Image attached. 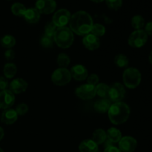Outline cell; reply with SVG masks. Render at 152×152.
Returning <instances> with one entry per match:
<instances>
[{
    "mask_svg": "<svg viewBox=\"0 0 152 152\" xmlns=\"http://www.w3.org/2000/svg\"><path fill=\"white\" fill-rule=\"evenodd\" d=\"M137 146V140L130 136L123 137L119 142V149L122 152H134L136 150Z\"/></svg>",
    "mask_w": 152,
    "mask_h": 152,
    "instance_id": "11",
    "label": "cell"
},
{
    "mask_svg": "<svg viewBox=\"0 0 152 152\" xmlns=\"http://www.w3.org/2000/svg\"><path fill=\"white\" fill-rule=\"evenodd\" d=\"M99 77H98L96 74H91L90 76H88V77H87L88 83L87 84L91 85V86H96V85L98 84V83H99Z\"/></svg>",
    "mask_w": 152,
    "mask_h": 152,
    "instance_id": "34",
    "label": "cell"
},
{
    "mask_svg": "<svg viewBox=\"0 0 152 152\" xmlns=\"http://www.w3.org/2000/svg\"><path fill=\"white\" fill-rule=\"evenodd\" d=\"M0 44L3 48L7 49H11L16 45V39L11 35H4L0 39Z\"/></svg>",
    "mask_w": 152,
    "mask_h": 152,
    "instance_id": "23",
    "label": "cell"
},
{
    "mask_svg": "<svg viewBox=\"0 0 152 152\" xmlns=\"http://www.w3.org/2000/svg\"><path fill=\"white\" fill-rule=\"evenodd\" d=\"M16 72H17V68L16 65L13 63H7L4 65L3 68V73L4 77L7 79H11L15 77Z\"/></svg>",
    "mask_w": 152,
    "mask_h": 152,
    "instance_id": "22",
    "label": "cell"
},
{
    "mask_svg": "<svg viewBox=\"0 0 152 152\" xmlns=\"http://www.w3.org/2000/svg\"><path fill=\"white\" fill-rule=\"evenodd\" d=\"M71 14L67 9L62 8L56 11L52 18V22L57 28L65 27L70 22Z\"/></svg>",
    "mask_w": 152,
    "mask_h": 152,
    "instance_id": "7",
    "label": "cell"
},
{
    "mask_svg": "<svg viewBox=\"0 0 152 152\" xmlns=\"http://www.w3.org/2000/svg\"><path fill=\"white\" fill-rule=\"evenodd\" d=\"M126 94V89L123 84L120 83H115L110 87L108 91V98L111 102H120Z\"/></svg>",
    "mask_w": 152,
    "mask_h": 152,
    "instance_id": "8",
    "label": "cell"
},
{
    "mask_svg": "<svg viewBox=\"0 0 152 152\" xmlns=\"http://www.w3.org/2000/svg\"><path fill=\"white\" fill-rule=\"evenodd\" d=\"M16 111L18 115L23 116L26 114L28 111V106L25 103H21L16 106Z\"/></svg>",
    "mask_w": 152,
    "mask_h": 152,
    "instance_id": "33",
    "label": "cell"
},
{
    "mask_svg": "<svg viewBox=\"0 0 152 152\" xmlns=\"http://www.w3.org/2000/svg\"><path fill=\"white\" fill-rule=\"evenodd\" d=\"M18 114L16 113V110L8 108L5 109L1 115V123H4L6 125H12L17 120Z\"/></svg>",
    "mask_w": 152,
    "mask_h": 152,
    "instance_id": "16",
    "label": "cell"
},
{
    "mask_svg": "<svg viewBox=\"0 0 152 152\" xmlns=\"http://www.w3.org/2000/svg\"><path fill=\"white\" fill-rule=\"evenodd\" d=\"M4 57L7 60H13L15 57V53L12 49H7L4 53Z\"/></svg>",
    "mask_w": 152,
    "mask_h": 152,
    "instance_id": "36",
    "label": "cell"
},
{
    "mask_svg": "<svg viewBox=\"0 0 152 152\" xmlns=\"http://www.w3.org/2000/svg\"><path fill=\"white\" fill-rule=\"evenodd\" d=\"M91 140L94 142H96L97 145L103 144L107 140L106 132L102 129H96L92 134Z\"/></svg>",
    "mask_w": 152,
    "mask_h": 152,
    "instance_id": "21",
    "label": "cell"
},
{
    "mask_svg": "<svg viewBox=\"0 0 152 152\" xmlns=\"http://www.w3.org/2000/svg\"><path fill=\"white\" fill-rule=\"evenodd\" d=\"M35 8L40 14H50L56 10V2L55 0H37Z\"/></svg>",
    "mask_w": 152,
    "mask_h": 152,
    "instance_id": "10",
    "label": "cell"
},
{
    "mask_svg": "<svg viewBox=\"0 0 152 152\" xmlns=\"http://www.w3.org/2000/svg\"><path fill=\"white\" fill-rule=\"evenodd\" d=\"M70 29L79 36L90 34L93 26V19L91 15L84 10H80L71 15L69 22Z\"/></svg>",
    "mask_w": 152,
    "mask_h": 152,
    "instance_id": "1",
    "label": "cell"
},
{
    "mask_svg": "<svg viewBox=\"0 0 152 152\" xmlns=\"http://www.w3.org/2000/svg\"><path fill=\"white\" fill-rule=\"evenodd\" d=\"M71 74V77L77 81H83L87 79L88 77V70L84 65H76L71 68L70 71Z\"/></svg>",
    "mask_w": 152,
    "mask_h": 152,
    "instance_id": "13",
    "label": "cell"
},
{
    "mask_svg": "<svg viewBox=\"0 0 152 152\" xmlns=\"http://www.w3.org/2000/svg\"><path fill=\"white\" fill-rule=\"evenodd\" d=\"M96 152H101V151H99V149H98V151H96Z\"/></svg>",
    "mask_w": 152,
    "mask_h": 152,
    "instance_id": "43",
    "label": "cell"
},
{
    "mask_svg": "<svg viewBox=\"0 0 152 152\" xmlns=\"http://www.w3.org/2000/svg\"><path fill=\"white\" fill-rule=\"evenodd\" d=\"M28 88V83L22 78H16L13 80L10 84V91L13 94H19L25 92Z\"/></svg>",
    "mask_w": 152,
    "mask_h": 152,
    "instance_id": "15",
    "label": "cell"
},
{
    "mask_svg": "<svg viewBox=\"0 0 152 152\" xmlns=\"http://www.w3.org/2000/svg\"><path fill=\"white\" fill-rule=\"evenodd\" d=\"M25 21L30 24H36L39 21L40 13L35 7H30L27 9L24 14Z\"/></svg>",
    "mask_w": 152,
    "mask_h": 152,
    "instance_id": "18",
    "label": "cell"
},
{
    "mask_svg": "<svg viewBox=\"0 0 152 152\" xmlns=\"http://www.w3.org/2000/svg\"><path fill=\"white\" fill-rule=\"evenodd\" d=\"M71 74L67 68H59L55 70L51 75V80L53 84L59 86H65L71 80Z\"/></svg>",
    "mask_w": 152,
    "mask_h": 152,
    "instance_id": "6",
    "label": "cell"
},
{
    "mask_svg": "<svg viewBox=\"0 0 152 152\" xmlns=\"http://www.w3.org/2000/svg\"><path fill=\"white\" fill-rule=\"evenodd\" d=\"M103 152H122L119 149V148L114 146V145H111V146H108L107 148H105V151Z\"/></svg>",
    "mask_w": 152,
    "mask_h": 152,
    "instance_id": "38",
    "label": "cell"
},
{
    "mask_svg": "<svg viewBox=\"0 0 152 152\" xmlns=\"http://www.w3.org/2000/svg\"><path fill=\"white\" fill-rule=\"evenodd\" d=\"M90 1H93V2L94 3H100L102 2V1H103L104 0H90Z\"/></svg>",
    "mask_w": 152,
    "mask_h": 152,
    "instance_id": "41",
    "label": "cell"
},
{
    "mask_svg": "<svg viewBox=\"0 0 152 152\" xmlns=\"http://www.w3.org/2000/svg\"><path fill=\"white\" fill-rule=\"evenodd\" d=\"M53 37H48L46 35L42 36L40 39V45L42 46L44 48H50L53 46Z\"/></svg>",
    "mask_w": 152,
    "mask_h": 152,
    "instance_id": "30",
    "label": "cell"
},
{
    "mask_svg": "<svg viewBox=\"0 0 152 152\" xmlns=\"http://www.w3.org/2000/svg\"><path fill=\"white\" fill-rule=\"evenodd\" d=\"M132 26L136 30H140L145 25V19L141 15H135L131 20Z\"/></svg>",
    "mask_w": 152,
    "mask_h": 152,
    "instance_id": "26",
    "label": "cell"
},
{
    "mask_svg": "<svg viewBox=\"0 0 152 152\" xmlns=\"http://www.w3.org/2000/svg\"><path fill=\"white\" fill-rule=\"evenodd\" d=\"M98 149V145L91 139L82 141L79 145L80 152H96Z\"/></svg>",
    "mask_w": 152,
    "mask_h": 152,
    "instance_id": "19",
    "label": "cell"
},
{
    "mask_svg": "<svg viewBox=\"0 0 152 152\" xmlns=\"http://www.w3.org/2000/svg\"><path fill=\"white\" fill-rule=\"evenodd\" d=\"M131 110L129 105L123 102H114L108 111V118L114 125H121L129 118Z\"/></svg>",
    "mask_w": 152,
    "mask_h": 152,
    "instance_id": "2",
    "label": "cell"
},
{
    "mask_svg": "<svg viewBox=\"0 0 152 152\" xmlns=\"http://www.w3.org/2000/svg\"><path fill=\"white\" fill-rule=\"evenodd\" d=\"M0 152H4V151H3L1 148H0Z\"/></svg>",
    "mask_w": 152,
    "mask_h": 152,
    "instance_id": "42",
    "label": "cell"
},
{
    "mask_svg": "<svg viewBox=\"0 0 152 152\" xmlns=\"http://www.w3.org/2000/svg\"><path fill=\"white\" fill-rule=\"evenodd\" d=\"M15 102L14 94L10 90L1 91L0 92V108L1 109H8Z\"/></svg>",
    "mask_w": 152,
    "mask_h": 152,
    "instance_id": "12",
    "label": "cell"
},
{
    "mask_svg": "<svg viewBox=\"0 0 152 152\" xmlns=\"http://www.w3.org/2000/svg\"><path fill=\"white\" fill-rule=\"evenodd\" d=\"M90 33L97 37H102L105 33V28L101 24H94Z\"/></svg>",
    "mask_w": 152,
    "mask_h": 152,
    "instance_id": "29",
    "label": "cell"
},
{
    "mask_svg": "<svg viewBox=\"0 0 152 152\" xmlns=\"http://www.w3.org/2000/svg\"><path fill=\"white\" fill-rule=\"evenodd\" d=\"M111 105V103L109 99L102 98L101 99H98L95 102L94 105V109L97 113L104 114V113L108 112Z\"/></svg>",
    "mask_w": 152,
    "mask_h": 152,
    "instance_id": "17",
    "label": "cell"
},
{
    "mask_svg": "<svg viewBox=\"0 0 152 152\" xmlns=\"http://www.w3.org/2000/svg\"><path fill=\"white\" fill-rule=\"evenodd\" d=\"M57 27L53 23V22H49L45 26V35L48 36V37H53L56 32Z\"/></svg>",
    "mask_w": 152,
    "mask_h": 152,
    "instance_id": "31",
    "label": "cell"
},
{
    "mask_svg": "<svg viewBox=\"0 0 152 152\" xmlns=\"http://www.w3.org/2000/svg\"><path fill=\"white\" fill-rule=\"evenodd\" d=\"M123 80L128 88L134 89L140 84L142 75L137 68H129L123 72Z\"/></svg>",
    "mask_w": 152,
    "mask_h": 152,
    "instance_id": "4",
    "label": "cell"
},
{
    "mask_svg": "<svg viewBox=\"0 0 152 152\" xmlns=\"http://www.w3.org/2000/svg\"><path fill=\"white\" fill-rule=\"evenodd\" d=\"M96 94L102 98L108 97V91L110 87L105 83H98L96 86Z\"/></svg>",
    "mask_w": 152,
    "mask_h": 152,
    "instance_id": "24",
    "label": "cell"
},
{
    "mask_svg": "<svg viewBox=\"0 0 152 152\" xmlns=\"http://www.w3.org/2000/svg\"><path fill=\"white\" fill-rule=\"evenodd\" d=\"M129 61L128 57L123 53L116 55V56L114 57V63L119 68H126L129 65Z\"/></svg>",
    "mask_w": 152,
    "mask_h": 152,
    "instance_id": "27",
    "label": "cell"
},
{
    "mask_svg": "<svg viewBox=\"0 0 152 152\" xmlns=\"http://www.w3.org/2000/svg\"><path fill=\"white\" fill-rule=\"evenodd\" d=\"M4 130H3L2 128L0 127V141L3 139V137H4Z\"/></svg>",
    "mask_w": 152,
    "mask_h": 152,
    "instance_id": "39",
    "label": "cell"
},
{
    "mask_svg": "<svg viewBox=\"0 0 152 152\" xmlns=\"http://www.w3.org/2000/svg\"><path fill=\"white\" fill-rule=\"evenodd\" d=\"M10 10H11V12L13 13V14L15 15V16H23L25 11H26L27 8L22 3L16 2L12 4Z\"/></svg>",
    "mask_w": 152,
    "mask_h": 152,
    "instance_id": "25",
    "label": "cell"
},
{
    "mask_svg": "<svg viewBox=\"0 0 152 152\" xmlns=\"http://www.w3.org/2000/svg\"><path fill=\"white\" fill-rule=\"evenodd\" d=\"M148 41V35L144 30H136L130 34L128 39L129 45L135 48L143 47Z\"/></svg>",
    "mask_w": 152,
    "mask_h": 152,
    "instance_id": "5",
    "label": "cell"
},
{
    "mask_svg": "<svg viewBox=\"0 0 152 152\" xmlns=\"http://www.w3.org/2000/svg\"><path fill=\"white\" fill-rule=\"evenodd\" d=\"M145 32L146 33L148 36H151L152 37V21L148 22L145 26Z\"/></svg>",
    "mask_w": 152,
    "mask_h": 152,
    "instance_id": "37",
    "label": "cell"
},
{
    "mask_svg": "<svg viewBox=\"0 0 152 152\" xmlns=\"http://www.w3.org/2000/svg\"><path fill=\"white\" fill-rule=\"evenodd\" d=\"M53 41L59 48L63 49L68 48L74 42V34L68 27L57 28L53 37Z\"/></svg>",
    "mask_w": 152,
    "mask_h": 152,
    "instance_id": "3",
    "label": "cell"
},
{
    "mask_svg": "<svg viewBox=\"0 0 152 152\" xmlns=\"http://www.w3.org/2000/svg\"><path fill=\"white\" fill-rule=\"evenodd\" d=\"M83 43L85 47L90 50H94L99 48L100 46V41L99 37H96L92 34H88L84 37Z\"/></svg>",
    "mask_w": 152,
    "mask_h": 152,
    "instance_id": "14",
    "label": "cell"
},
{
    "mask_svg": "<svg viewBox=\"0 0 152 152\" xmlns=\"http://www.w3.org/2000/svg\"><path fill=\"white\" fill-rule=\"evenodd\" d=\"M148 59H149L150 63H151V65H152V50L151 51V53H150L149 56H148Z\"/></svg>",
    "mask_w": 152,
    "mask_h": 152,
    "instance_id": "40",
    "label": "cell"
},
{
    "mask_svg": "<svg viewBox=\"0 0 152 152\" xmlns=\"http://www.w3.org/2000/svg\"><path fill=\"white\" fill-rule=\"evenodd\" d=\"M56 62H57L58 65L60 68H66L69 65L70 62H71V59L66 53H61L58 55Z\"/></svg>",
    "mask_w": 152,
    "mask_h": 152,
    "instance_id": "28",
    "label": "cell"
},
{
    "mask_svg": "<svg viewBox=\"0 0 152 152\" xmlns=\"http://www.w3.org/2000/svg\"><path fill=\"white\" fill-rule=\"evenodd\" d=\"M75 93L80 99L83 100H88L93 99L96 96V88L95 86L91 85L84 84L77 87Z\"/></svg>",
    "mask_w": 152,
    "mask_h": 152,
    "instance_id": "9",
    "label": "cell"
},
{
    "mask_svg": "<svg viewBox=\"0 0 152 152\" xmlns=\"http://www.w3.org/2000/svg\"><path fill=\"white\" fill-rule=\"evenodd\" d=\"M107 140L112 143L119 142L122 138V134L119 129L116 128H110L106 132Z\"/></svg>",
    "mask_w": 152,
    "mask_h": 152,
    "instance_id": "20",
    "label": "cell"
},
{
    "mask_svg": "<svg viewBox=\"0 0 152 152\" xmlns=\"http://www.w3.org/2000/svg\"><path fill=\"white\" fill-rule=\"evenodd\" d=\"M105 3L110 9L117 10L123 5V0H105Z\"/></svg>",
    "mask_w": 152,
    "mask_h": 152,
    "instance_id": "32",
    "label": "cell"
},
{
    "mask_svg": "<svg viewBox=\"0 0 152 152\" xmlns=\"http://www.w3.org/2000/svg\"><path fill=\"white\" fill-rule=\"evenodd\" d=\"M7 87H8V81L7 79L4 77H0V90H7Z\"/></svg>",
    "mask_w": 152,
    "mask_h": 152,
    "instance_id": "35",
    "label": "cell"
}]
</instances>
